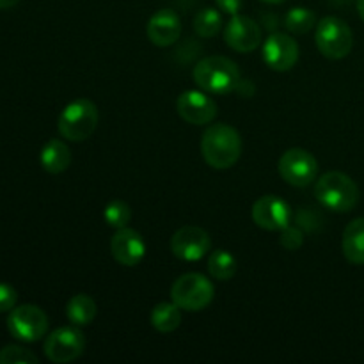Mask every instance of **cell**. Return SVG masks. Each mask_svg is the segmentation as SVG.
Listing matches in <instances>:
<instances>
[{
  "mask_svg": "<svg viewBox=\"0 0 364 364\" xmlns=\"http://www.w3.org/2000/svg\"><path fill=\"white\" fill-rule=\"evenodd\" d=\"M7 331L16 340L34 343L48 333V316L34 304L16 306L7 316Z\"/></svg>",
  "mask_w": 364,
  "mask_h": 364,
  "instance_id": "cell-7",
  "label": "cell"
},
{
  "mask_svg": "<svg viewBox=\"0 0 364 364\" xmlns=\"http://www.w3.org/2000/svg\"><path fill=\"white\" fill-rule=\"evenodd\" d=\"M315 41L318 52L331 60L345 59L354 46V34L343 20L326 16L316 23Z\"/></svg>",
  "mask_w": 364,
  "mask_h": 364,
  "instance_id": "cell-5",
  "label": "cell"
},
{
  "mask_svg": "<svg viewBox=\"0 0 364 364\" xmlns=\"http://www.w3.org/2000/svg\"><path fill=\"white\" fill-rule=\"evenodd\" d=\"M149 322L159 333H173L181 323V309L174 302H160L151 309Z\"/></svg>",
  "mask_w": 364,
  "mask_h": 364,
  "instance_id": "cell-20",
  "label": "cell"
},
{
  "mask_svg": "<svg viewBox=\"0 0 364 364\" xmlns=\"http://www.w3.org/2000/svg\"><path fill=\"white\" fill-rule=\"evenodd\" d=\"M215 2H217V7H219L223 13L231 14V16H235V14H240L242 6H244V2H242V0H215Z\"/></svg>",
  "mask_w": 364,
  "mask_h": 364,
  "instance_id": "cell-28",
  "label": "cell"
},
{
  "mask_svg": "<svg viewBox=\"0 0 364 364\" xmlns=\"http://www.w3.org/2000/svg\"><path fill=\"white\" fill-rule=\"evenodd\" d=\"M252 220L267 231H281L291 224V208L277 196H263L252 205Z\"/></svg>",
  "mask_w": 364,
  "mask_h": 364,
  "instance_id": "cell-12",
  "label": "cell"
},
{
  "mask_svg": "<svg viewBox=\"0 0 364 364\" xmlns=\"http://www.w3.org/2000/svg\"><path fill=\"white\" fill-rule=\"evenodd\" d=\"M38 355L20 345H6L0 350V364H38Z\"/></svg>",
  "mask_w": 364,
  "mask_h": 364,
  "instance_id": "cell-25",
  "label": "cell"
},
{
  "mask_svg": "<svg viewBox=\"0 0 364 364\" xmlns=\"http://www.w3.org/2000/svg\"><path fill=\"white\" fill-rule=\"evenodd\" d=\"M100 114L95 103L87 98H78L68 103L57 121V130L71 142L85 141L98 127Z\"/></svg>",
  "mask_w": 364,
  "mask_h": 364,
  "instance_id": "cell-4",
  "label": "cell"
},
{
  "mask_svg": "<svg viewBox=\"0 0 364 364\" xmlns=\"http://www.w3.org/2000/svg\"><path fill=\"white\" fill-rule=\"evenodd\" d=\"M281 245L283 247H287L288 251H295V249H299L302 245V242H304V233H302L301 228L297 226H287L284 230H281V238H279Z\"/></svg>",
  "mask_w": 364,
  "mask_h": 364,
  "instance_id": "cell-26",
  "label": "cell"
},
{
  "mask_svg": "<svg viewBox=\"0 0 364 364\" xmlns=\"http://www.w3.org/2000/svg\"><path fill=\"white\" fill-rule=\"evenodd\" d=\"M196 85L208 95H230L242 84V75L237 64L223 55H212L199 60L192 71Z\"/></svg>",
  "mask_w": 364,
  "mask_h": 364,
  "instance_id": "cell-2",
  "label": "cell"
},
{
  "mask_svg": "<svg viewBox=\"0 0 364 364\" xmlns=\"http://www.w3.org/2000/svg\"><path fill=\"white\" fill-rule=\"evenodd\" d=\"M85 338L82 331L75 327H59L45 340V355L52 363H71L84 354Z\"/></svg>",
  "mask_w": 364,
  "mask_h": 364,
  "instance_id": "cell-9",
  "label": "cell"
},
{
  "mask_svg": "<svg viewBox=\"0 0 364 364\" xmlns=\"http://www.w3.org/2000/svg\"><path fill=\"white\" fill-rule=\"evenodd\" d=\"M315 198L333 212L347 213L355 208L359 201V188L348 174L331 171L322 174L315 183Z\"/></svg>",
  "mask_w": 364,
  "mask_h": 364,
  "instance_id": "cell-3",
  "label": "cell"
},
{
  "mask_svg": "<svg viewBox=\"0 0 364 364\" xmlns=\"http://www.w3.org/2000/svg\"><path fill=\"white\" fill-rule=\"evenodd\" d=\"M358 13L361 16V20L364 21V0H358Z\"/></svg>",
  "mask_w": 364,
  "mask_h": 364,
  "instance_id": "cell-30",
  "label": "cell"
},
{
  "mask_svg": "<svg viewBox=\"0 0 364 364\" xmlns=\"http://www.w3.org/2000/svg\"><path fill=\"white\" fill-rule=\"evenodd\" d=\"M224 41L235 52L249 53L258 48L262 43V28L249 16L235 14L224 28Z\"/></svg>",
  "mask_w": 364,
  "mask_h": 364,
  "instance_id": "cell-14",
  "label": "cell"
},
{
  "mask_svg": "<svg viewBox=\"0 0 364 364\" xmlns=\"http://www.w3.org/2000/svg\"><path fill=\"white\" fill-rule=\"evenodd\" d=\"M148 38L155 46L166 48L174 45L181 36V20L173 9H160L149 18Z\"/></svg>",
  "mask_w": 364,
  "mask_h": 364,
  "instance_id": "cell-16",
  "label": "cell"
},
{
  "mask_svg": "<svg viewBox=\"0 0 364 364\" xmlns=\"http://www.w3.org/2000/svg\"><path fill=\"white\" fill-rule=\"evenodd\" d=\"M96 313H98L96 302L85 294H77L75 297H71L66 306L68 320L77 327L89 326L95 320Z\"/></svg>",
  "mask_w": 364,
  "mask_h": 364,
  "instance_id": "cell-19",
  "label": "cell"
},
{
  "mask_svg": "<svg viewBox=\"0 0 364 364\" xmlns=\"http://www.w3.org/2000/svg\"><path fill=\"white\" fill-rule=\"evenodd\" d=\"M281 178L291 187H308L316 180L318 162L309 151L302 148H291L283 153L277 164Z\"/></svg>",
  "mask_w": 364,
  "mask_h": 364,
  "instance_id": "cell-8",
  "label": "cell"
},
{
  "mask_svg": "<svg viewBox=\"0 0 364 364\" xmlns=\"http://www.w3.org/2000/svg\"><path fill=\"white\" fill-rule=\"evenodd\" d=\"M110 252L119 265L135 267L144 259L146 242L139 231L128 226L121 228L110 240Z\"/></svg>",
  "mask_w": 364,
  "mask_h": 364,
  "instance_id": "cell-15",
  "label": "cell"
},
{
  "mask_svg": "<svg viewBox=\"0 0 364 364\" xmlns=\"http://www.w3.org/2000/svg\"><path fill=\"white\" fill-rule=\"evenodd\" d=\"M316 25V16L308 7H291L284 16V27L291 34H306Z\"/></svg>",
  "mask_w": 364,
  "mask_h": 364,
  "instance_id": "cell-23",
  "label": "cell"
},
{
  "mask_svg": "<svg viewBox=\"0 0 364 364\" xmlns=\"http://www.w3.org/2000/svg\"><path fill=\"white\" fill-rule=\"evenodd\" d=\"M213 294L212 281L198 272L183 274L171 288V299L183 311H201L213 301Z\"/></svg>",
  "mask_w": 364,
  "mask_h": 364,
  "instance_id": "cell-6",
  "label": "cell"
},
{
  "mask_svg": "<svg viewBox=\"0 0 364 364\" xmlns=\"http://www.w3.org/2000/svg\"><path fill=\"white\" fill-rule=\"evenodd\" d=\"M223 28V14L212 7H203L194 18V31L201 38H213Z\"/></svg>",
  "mask_w": 364,
  "mask_h": 364,
  "instance_id": "cell-22",
  "label": "cell"
},
{
  "mask_svg": "<svg viewBox=\"0 0 364 364\" xmlns=\"http://www.w3.org/2000/svg\"><path fill=\"white\" fill-rule=\"evenodd\" d=\"M263 60L274 71H288L299 60V43L291 36L274 32L263 43Z\"/></svg>",
  "mask_w": 364,
  "mask_h": 364,
  "instance_id": "cell-13",
  "label": "cell"
},
{
  "mask_svg": "<svg viewBox=\"0 0 364 364\" xmlns=\"http://www.w3.org/2000/svg\"><path fill=\"white\" fill-rule=\"evenodd\" d=\"M18 294L11 284L0 283V313H9L11 309L16 308Z\"/></svg>",
  "mask_w": 364,
  "mask_h": 364,
  "instance_id": "cell-27",
  "label": "cell"
},
{
  "mask_svg": "<svg viewBox=\"0 0 364 364\" xmlns=\"http://www.w3.org/2000/svg\"><path fill=\"white\" fill-rule=\"evenodd\" d=\"M20 0H0V9H11L14 7Z\"/></svg>",
  "mask_w": 364,
  "mask_h": 364,
  "instance_id": "cell-29",
  "label": "cell"
},
{
  "mask_svg": "<svg viewBox=\"0 0 364 364\" xmlns=\"http://www.w3.org/2000/svg\"><path fill=\"white\" fill-rule=\"evenodd\" d=\"M103 219L109 224L110 228H116V230H121V228H127L128 223L132 219L130 206L124 201H110L109 205L105 206V212H103Z\"/></svg>",
  "mask_w": 364,
  "mask_h": 364,
  "instance_id": "cell-24",
  "label": "cell"
},
{
  "mask_svg": "<svg viewBox=\"0 0 364 364\" xmlns=\"http://www.w3.org/2000/svg\"><path fill=\"white\" fill-rule=\"evenodd\" d=\"M39 162L46 173L60 174L71 166V151L63 141L52 139L43 146L41 153H39Z\"/></svg>",
  "mask_w": 364,
  "mask_h": 364,
  "instance_id": "cell-17",
  "label": "cell"
},
{
  "mask_svg": "<svg viewBox=\"0 0 364 364\" xmlns=\"http://www.w3.org/2000/svg\"><path fill=\"white\" fill-rule=\"evenodd\" d=\"M176 110L191 124H208L217 117V103L203 89H191L178 96Z\"/></svg>",
  "mask_w": 364,
  "mask_h": 364,
  "instance_id": "cell-11",
  "label": "cell"
},
{
  "mask_svg": "<svg viewBox=\"0 0 364 364\" xmlns=\"http://www.w3.org/2000/svg\"><path fill=\"white\" fill-rule=\"evenodd\" d=\"M201 153L213 169H230L242 155L240 134L226 123L212 124L203 134Z\"/></svg>",
  "mask_w": 364,
  "mask_h": 364,
  "instance_id": "cell-1",
  "label": "cell"
},
{
  "mask_svg": "<svg viewBox=\"0 0 364 364\" xmlns=\"http://www.w3.org/2000/svg\"><path fill=\"white\" fill-rule=\"evenodd\" d=\"M208 272L217 281H230L237 274V259L231 252L217 249L208 258Z\"/></svg>",
  "mask_w": 364,
  "mask_h": 364,
  "instance_id": "cell-21",
  "label": "cell"
},
{
  "mask_svg": "<svg viewBox=\"0 0 364 364\" xmlns=\"http://www.w3.org/2000/svg\"><path fill=\"white\" fill-rule=\"evenodd\" d=\"M262 2H267V4H281V2H284V0H262Z\"/></svg>",
  "mask_w": 364,
  "mask_h": 364,
  "instance_id": "cell-31",
  "label": "cell"
},
{
  "mask_svg": "<svg viewBox=\"0 0 364 364\" xmlns=\"http://www.w3.org/2000/svg\"><path fill=\"white\" fill-rule=\"evenodd\" d=\"M341 249L348 262L354 265H364V217L354 219L345 228Z\"/></svg>",
  "mask_w": 364,
  "mask_h": 364,
  "instance_id": "cell-18",
  "label": "cell"
},
{
  "mask_svg": "<svg viewBox=\"0 0 364 364\" xmlns=\"http://www.w3.org/2000/svg\"><path fill=\"white\" fill-rule=\"evenodd\" d=\"M212 247L210 235L203 228L183 226L171 238V251L178 259L183 262H198L205 258Z\"/></svg>",
  "mask_w": 364,
  "mask_h": 364,
  "instance_id": "cell-10",
  "label": "cell"
}]
</instances>
